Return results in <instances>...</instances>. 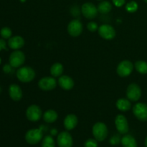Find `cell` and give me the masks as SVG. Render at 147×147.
Instances as JSON below:
<instances>
[{
  "label": "cell",
  "mask_w": 147,
  "mask_h": 147,
  "mask_svg": "<svg viewBox=\"0 0 147 147\" xmlns=\"http://www.w3.org/2000/svg\"><path fill=\"white\" fill-rule=\"evenodd\" d=\"M63 65L60 63H56L53 64L50 67V73L53 77H59L63 73Z\"/></svg>",
  "instance_id": "7402d4cb"
},
{
  "label": "cell",
  "mask_w": 147,
  "mask_h": 147,
  "mask_svg": "<svg viewBox=\"0 0 147 147\" xmlns=\"http://www.w3.org/2000/svg\"><path fill=\"white\" fill-rule=\"evenodd\" d=\"M7 44H6V42L4 39H0V52L2 50H7Z\"/></svg>",
  "instance_id": "1f68e13d"
},
{
  "label": "cell",
  "mask_w": 147,
  "mask_h": 147,
  "mask_svg": "<svg viewBox=\"0 0 147 147\" xmlns=\"http://www.w3.org/2000/svg\"><path fill=\"white\" fill-rule=\"evenodd\" d=\"M144 1H145V2L147 3V0H144Z\"/></svg>",
  "instance_id": "8d00e7d4"
},
{
  "label": "cell",
  "mask_w": 147,
  "mask_h": 147,
  "mask_svg": "<svg viewBox=\"0 0 147 147\" xmlns=\"http://www.w3.org/2000/svg\"><path fill=\"white\" fill-rule=\"evenodd\" d=\"M78 122V118L76 115L69 114L64 119V123H64V127L67 131L73 130V129L76 127Z\"/></svg>",
  "instance_id": "ac0fdd59"
},
{
  "label": "cell",
  "mask_w": 147,
  "mask_h": 147,
  "mask_svg": "<svg viewBox=\"0 0 147 147\" xmlns=\"http://www.w3.org/2000/svg\"><path fill=\"white\" fill-rule=\"evenodd\" d=\"M121 142V139L118 134L114 135L110 139V143L112 145H118Z\"/></svg>",
  "instance_id": "f546056e"
},
{
  "label": "cell",
  "mask_w": 147,
  "mask_h": 147,
  "mask_svg": "<svg viewBox=\"0 0 147 147\" xmlns=\"http://www.w3.org/2000/svg\"><path fill=\"white\" fill-rule=\"evenodd\" d=\"M24 45V40L21 36H14L8 40V46L12 50H19Z\"/></svg>",
  "instance_id": "e0dca14e"
},
{
  "label": "cell",
  "mask_w": 147,
  "mask_h": 147,
  "mask_svg": "<svg viewBox=\"0 0 147 147\" xmlns=\"http://www.w3.org/2000/svg\"><path fill=\"white\" fill-rule=\"evenodd\" d=\"M126 9L128 12L134 13L138 9V4L134 1H131L128 3L126 6Z\"/></svg>",
  "instance_id": "4316f807"
},
{
  "label": "cell",
  "mask_w": 147,
  "mask_h": 147,
  "mask_svg": "<svg viewBox=\"0 0 147 147\" xmlns=\"http://www.w3.org/2000/svg\"><path fill=\"white\" fill-rule=\"evenodd\" d=\"M134 70V65L129 60H123L117 66L116 72L120 77H127Z\"/></svg>",
  "instance_id": "5b68a950"
},
{
  "label": "cell",
  "mask_w": 147,
  "mask_h": 147,
  "mask_svg": "<svg viewBox=\"0 0 147 147\" xmlns=\"http://www.w3.org/2000/svg\"><path fill=\"white\" fill-rule=\"evenodd\" d=\"M58 84L61 88L65 90H70L74 87V80L68 76H62L58 79Z\"/></svg>",
  "instance_id": "2e32d148"
},
{
  "label": "cell",
  "mask_w": 147,
  "mask_h": 147,
  "mask_svg": "<svg viewBox=\"0 0 147 147\" xmlns=\"http://www.w3.org/2000/svg\"><path fill=\"white\" fill-rule=\"evenodd\" d=\"M121 143L123 147H137V142L134 136L131 135H125L121 139Z\"/></svg>",
  "instance_id": "ffe728a7"
},
{
  "label": "cell",
  "mask_w": 147,
  "mask_h": 147,
  "mask_svg": "<svg viewBox=\"0 0 147 147\" xmlns=\"http://www.w3.org/2000/svg\"><path fill=\"white\" fill-rule=\"evenodd\" d=\"M98 34L103 39L111 40L116 37V30L110 24H104L98 27Z\"/></svg>",
  "instance_id": "8992f818"
},
{
  "label": "cell",
  "mask_w": 147,
  "mask_h": 147,
  "mask_svg": "<svg viewBox=\"0 0 147 147\" xmlns=\"http://www.w3.org/2000/svg\"><path fill=\"white\" fill-rule=\"evenodd\" d=\"M115 125L117 131L121 134H126L129 130V126L126 118L123 115L119 114L115 119Z\"/></svg>",
  "instance_id": "9c48e42d"
},
{
  "label": "cell",
  "mask_w": 147,
  "mask_h": 147,
  "mask_svg": "<svg viewBox=\"0 0 147 147\" xmlns=\"http://www.w3.org/2000/svg\"><path fill=\"white\" fill-rule=\"evenodd\" d=\"M67 32L72 37H78L83 32V27L82 23L78 20H73L67 25Z\"/></svg>",
  "instance_id": "7c38bea8"
},
{
  "label": "cell",
  "mask_w": 147,
  "mask_h": 147,
  "mask_svg": "<svg viewBox=\"0 0 147 147\" xmlns=\"http://www.w3.org/2000/svg\"><path fill=\"white\" fill-rule=\"evenodd\" d=\"M25 61V55L20 50H14L10 54L9 62L12 67H20Z\"/></svg>",
  "instance_id": "277c9868"
},
{
  "label": "cell",
  "mask_w": 147,
  "mask_h": 147,
  "mask_svg": "<svg viewBox=\"0 0 147 147\" xmlns=\"http://www.w3.org/2000/svg\"><path fill=\"white\" fill-rule=\"evenodd\" d=\"M57 143L59 147H72L73 144V138L67 131H63L57 136Z\"/></svg>",
  "instance_id": "5bb4252c"
},
{
  "label": "cell",
  "mask_w": 147,
  "mask_h": 147,
  "mask_svg": "<svg viewBox=\"0 0 147 147\" xmlns=\"http://www.w3.org/2000/svg\"><path fill=\"white\" fill-rule=\"evenodd\" d=\"M116 107L121 111H128L131 108L130 100L126 98H119L116 101Z\"/></svg>",
  "instance_id": "d6986e66"
},
{
  "label": "cell",
  "mask_w": 147,
  "mask_h": 147,
  "mask_svg": "<svg viewBox=\"0 0 147 147\" xmlns=\"http://www.w3.org/2000/svg\"><path fill=\"white\" fill-rule=\"evenodd\" d=\"M81 11L83 15L86 18L88 19V20H92V19L96 18L98 14V12L97 7L93 3L90 2H87L83 4L81 7Z\"/></svg>",
  "instance_id": "ba28073f"
},
{
  "label": "cell",
  "mask_w": 147,
  "mask_h": 147,
  "mask_svg": "<svg viewBox=\"0 0 147 147\" xmlns=\"http://www.w3.org/2000/svg\"><path fill=\"white\" fill-rule=\"evenodd\" d=\"M11 34H12L11 30L8 27H3L0 30V35L4 40H7V39L9 40L10 37H11Z\"/></svg>",
  "instance_id": "484cf974"
},
{
  "label": "cell",
  "mask_w": 147,
  "mask_h": 147,
  "mask_svg": "<svg viewBox=\"0 0 147 147\" xmlns=\"http://www.w3.org/2000/svg\"><path fill=\"white\" fill-rule=\"evenodd\" d=\"M135 68L141 74H147V63L143 60H139L135 63Z\"/></svg>",
  "instance_id": "cb8c5ba5"
},
{
  "label": "cell",
  "mask_w": 147,
  "mask_h": 147,
  "mask_svg": "<svg viewBox=\"0 0 147 147\" xmlns=\"http://www.w3.org/2000/svg\"><path fill=\"white\" fill-rule=\"evenodd\" d=\"M38 86L41 90L49 91L55 88L57 81L53 77H44L39 80Z\"/></svg>",
  "instance_id": "4fadbf2b"
},
{
  "label": "cell",
  "mask_w": 147,
  "mask_h": 147,
  "mask_svg": "<svg viewBox=\"0 0 147 147\" xmlns=\"http://www.w3.org/2000/svg\"><path fill=\"white\" fill-rule=\"evenodd\" d=\"M126 96L131 101H138L142 96V90L139 85L136 83L129 85L126 90Z\"/></svg>",
  "instance_id": "52a82bcc"
},
{
  "label": "cell",
  "mask_w": 147,
  "mask_h": 147,
  "mask_svg": "<svg viewBox=\"0 0 147 147\" xmlns=\"http://www.w3.org/2000/svg\"><path fill=\"white\" fill-rule=\"evenodd\" d=\"M87 28L88 30L90 32H94L96 30H98V27L97 23L95 22H90L88 24Z\"/></svg>",
  "instance_id": "f1b7e54d"
},
{
  "label": "cell",
  "mask_w": 147,
  "mask_h": 147,
  "mask_svg": "<svg viewBox=\"0 0 147 147\" xmlns=\"http://www.w3.org/2000/svg\"><path fill=\"white\" fill-rule=\"evenodd\" d=\"M109 131L106 125L102 122H97L93 126V134L98 142H103L107 138Z\"/></svg>",
  "instance_id": "7a4b0ae2"
},
{
  "label": "cell",
  "mask_w": 147,
  "mask_h": 147,
  "mask_svg": "<svg viewBox=\"0 0 147 147\" xmlns=\"http://www.w3.org/2000/svg\"><path fill=\"white\" fill-rule=\"evenodd\" d=\"M98 141L96 139H89L85 142L84 147H98Z\"/></svg>",
  "instance_id": "83f0119b"
},
{
  "label": "cell",
  "mask_w": 147,
  "mask_h": 147,
  "mask_svg": "<svg viewBox=\"0 0 147 147\" xmlns=\"http://www.w3.org/2000/svg\"><path fill=\"white\" fill-rule=\"evenodd\" d=\"M133 113L137 119L141 121H147V105L138 103L133 107Z\"/></svg>",
  "instance_id": "8fae6325"
},
{
  "label": "cell",
  "mask_w": 147,
  "mask_h": 147,
  "mask_svg": "<svg viewBox=\"0 0 147 147\" xmlns=\"http://www.w3.org/2000/svg\"><path fill=\"white\" fill-rule=\"evenodd\" d=\"M43 137L42 131L40 129H32L29 130L25 134V140L29 144H38Z\"/></svg>",
  "instance_id": "3957f363"
},
{
  "label": "cell",
  "mask_w": 147,
  "mask_h": 147,
  "mask_svg": "<svg viewBox=\"0 0 147 147\" xmlns=\"http://www.w3.org/2000/svg\"><path fill=\"white\" fill-rule=\"evenodd\" d=\"M20 1H21L22 2H24V1H25L26 0H20Z\"/></svg>",
  "instance_id": "d590c367"
},
{
  "label": "cell",
  "mask_w": 147,
  "mask_h": 147,
  "mask_svg": "<svg viewBox=\"0 0 147 147\" xmlns=\"http://www.w3.org/2000/svg\"><path fill=\"white\" fill-rule=\"evenodd\" d=\"M11 65H4V67H3V71L5 73H9L11 71Z\"/></svg>",
  "instance_id": "d6a6232c"
},
{
  "label": "cell",
  "mask_w": 147,
  "mask_h": 147,
  "mask_svg": "<svg viewBox=\"0 0 147 147\" xmlns=\"http://www.w3.org/2000/svg\"><path fill=\"white\" fill-rule=\"evenodd\" d=\"M58 115L54 110H47L43 114V119L47 123H53L57 119Z\"/></svg>",
  "instance_id": "44dd1931"
},
{
  "label": "cell",
  "mask_w": 147,
  "mask_h": 147,
  "mask_svg": "<svg viewBox=\"0 0 147 147\" xmlns=\"http://www.w3.org/2000/svg\"><path fill=\"white\" fill-rule=\"evenodd\" d=\"M42 147H55V142L53 136H46L42 142Z\"/></svg>",
  "instance_id": "d4e9b609"
},
{
  "label": "cell",
  "mask_w": 147,
  "mask_h": 147,
  "mask_svg": "<svg viewBox=\"0 0 147 147\" xmlns=\"http://www.w3.org/2000/svg\"><path fill=\"white\" fill-rule=\"evenodd\" d=\"M42 110L37 105H31L26 111V116L30 121L35 122L40 119L42 116Z\"/></svg>",
  "instance_id": "30bf717a"
},
{
  "label": "cell",
  "mask_w": 147,
  "mask_h": 147,
  "mask_svg": "<svg viewBox=\"0 0 147 147\" xmlns=\"http://www.w3.org/2000/svg\"><path fill=\"white\" fill-rule=\"evenodd\" d=\"M98 11L101 14H108L112 9V5L109 1H103L98 6Z\"/></svg>",
  "instance_id": "603a6c76"
},
{
  "label": "cell",
  "mask_w": 147,
  "mask_h": 147,
  "mask_svg": "<svg viewBox=\"0 0 147 147\" xmlns=\"http://www.w3.org/2000/svg\"><path fill=\"white\" fill-rule=\"evenodd\" d=\"M17 77L22 83H30L35 78V72L31 67L24 66L17 70Z\"/></svg>",
  "instance_id": "6da1fadb"
},
{
  "label": "cell",
  "mask_w": 147,
  "mask_h": 147,
  "mask_svg": "<svg viewBox=\"0 0 147 147\" xmlns=\"http://www.w3.org/2000/svg\"><path fill=\"white\" fill-rule=\"evenodd\" d=\"M125 1L126 0H113V3L117 7H122L125 4Z\"/></svg>",
  "instance_id": "4dcf8cb0"
},
{
  "label": "cell",
  "mask_w": 147,
  "mask_h": 147,
  "mask_svg": "<svg viewBox=\"0 0 147 147\" xmlns=\"http://www.w3.org/2000/svg\"><path fill=\"white\" fill-rule=\"evenodd\" d=\"M57 132V131L56 130V129H53V130L51 131V134L52 135H56Z\"/></svg>",
  "instance_id": "836d02e7"
},
{
  "label": "cell",
  "mask_w": 147,
  "mask_h": 147,
  "mask_svg": "<svg viewBox=\"0 0 147 147\" xmlns=\"http://www.w3.org/2000/svg\"><path fill=\"white\" fill-rule=\"evenodd\" d=\"M0 93H1V88H0Z\"/></svg>",
  "instance_id": "74e56055"
},
{
  "label": "cell",
  "mask_w": 147,
  "mask_h": 147,
  "mask_svg": "<svg viewBox=\"0 0 147 147\" xmlns=\"http://www.w3.org/2000/svg\"><path fill=\"white\" fill-rule=\"evenodd\" d=\"M9 95L14 101H19L22 98V90L17 84H11L9 87Z\"/></svg>",
  "instance_id": "9a60e30c"
},
{
  "label": "cell",
  "mask_w": 147,
  "mask_h": 147,
  "mask_svg": "<svg viewBox=\"0 0 147 147\" xmlns=\"http://www.w3.org/2000/svg\"><path fill=\"white\" fill-rule=\"evenodd\" d=\"M144 144H145V146L147 147V136L146 138V139H145V142H144Z\"/></svg>",
  "instance_id": "e575fe53"
}]
</instances>
